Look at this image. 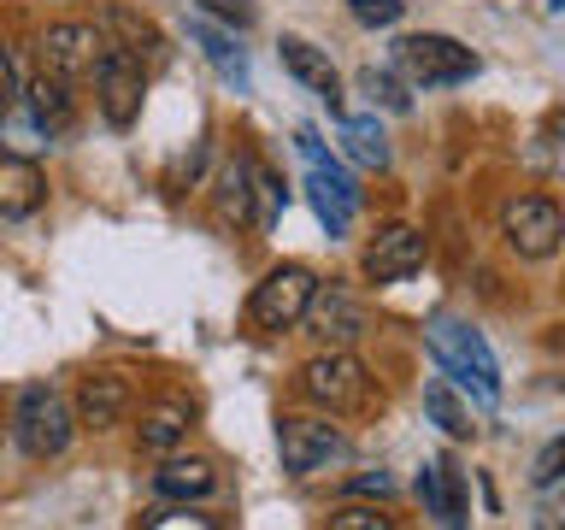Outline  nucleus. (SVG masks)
Here are the masks:
<instances>
[{
	"instance_id": "obj_6",
	"label": "nucleus",
	"mask_w": 565,
	"mask_h": 530,
	"mask_svg": "<svg viewBox=\"0 0 565 530\" xmlns=\"http://www.w3.org/2000/svg\"><path fill=\"white\" fill-rule=\"evenodd\" d=\"M501 236L519 259H547L565 242V212L547 194H512L501 206Z\"/></svg>"
},
{
	"instance_id": "obj_28",
	"label": "nucleus",
	"mask_w": 565,
	"mask_h": 530,
	"mask_svg": "<svg viewBox=\"0 0 565 530\" xmlns=\"http://www.w3.org/2000/svg\"><path fill=\"white\" fill-rule=\"evenodd\" d=\"M201 12H206V18H224V24H236V30H247V24L259 18L247 0H201Z\"/></svg>"
},
{
	"instance_id": "obj_7",
	"label": "nucleus",
	"mask_w": 565,
	"mask_h": 530,
	"mask_svg": "<svg viewBox=\"0 0 565 530\" xmlns=\"http://www.w3.org/2000/svg\"><path fill=\"white\" fill-rule=\"evenodd\" d=\"M300 159H307V189H312V212L330 224V236H348L353 224V206H360V189H353V177L335 166V159L318 148L312 130H300Z\"/></svg>"
},
{
	"instance_id": "obj_11",
	"label": "nucleus",
	"mask_w": 565,
	"mask_h": 530,
	"mask_svg": "<svg viewBox=\"0 0 565 530\" xmlns=\"http://www.w3.org/2000/svg\"><path fill=\"white\" fill-rule=\"evenodd\" d=\"M113 47L100 35V24H47L42 35V71L53 77H83V71L100 65V53Z\"/></svg>"
},
{
	"instance_id": "obj_14",
	"label": "nucleus",
	"mask_w": 565,
	"mask_h": 530,
	"mask_svg": "<svg viewBox=\"0 0 565 530\" xmlns=\"http://www.w3.org/2000/svg\"><path fill=\"white\" fill-rule=\"evenodd\" d=\"M77 424H88V431H113V424L130 413V383L118 378V371H95V378L77 383Z\"/></svg>"
},
{
	"instance_id": "obj_4",
	"label": "nucleus",
	"mask_w": 565,
	"mask_h": 530,
	"mask_svg": "<svg viewBox=\"0 0 565 530\" xmlns=\"http://www.w3.org/2000/svg\"><path fill=\"white\" fill-rule=\"evenodd\" d=\"M300 395L312 406H324V413H353V406L371 401V378L348 348H330V353H312L300 365Z\"/></svg>"
},
{
	"instance_id": "obj_9",
	"label": "nucleus",
	"mask_w": 565,
	"mask_h": 530,
	"mask_svg": "<svg viewBox=\"0 0 565 530\" xmlns=\"http://www.w3.org/2000/svg\"><path fill=\"white\" fill-rule=\"evenodd\" d=\"M141 95H148V65H141L130 47H106L100 65H95L100 118L113 124V130H130V124L141 118Z\"/></svg>"
},
{
	"instance_id": "obj_23",
	"label": "nucleus",
	"mask_w": 565,
	"mask_h": 530,
	"mask_svg": "<svg viewBox=\"0 0 565 530\" xmlns=\"http://www.w3.org/2000/svg\"><path fill=\"white\" fill-rule=\"evenodd\" d=\"M360 88H365V95L383 106V113H406V106H413V95H406V83H395V77H388V71H377V65L360 71Z\"/></svg>"
},
{
	"instance_id": "obj_25",
	"label": "nucleus",
	"mask_w": 565,
	"mask_h": 530,
	"mask_svg": "<svg viewBox=\"0 0 565 530\" xmlns=\"http://www.w3.org/2000/svg\"><path fill=\"white\" fill-rule=\"evenodd\" d=\"M436 477H441V495H448V530H459V524H466V471L441 454L436 459Z\"/></svg>"
},
{
	"instance_id": "obj_12",
	"label": "nucleus",
	"mask_w": 565,
	"mask_h": 530,
	"mask_svg": "<svg viewBox=\"0 0 565 530\" xmlns=\"http://www.w3.org/2000/svg\"><path fill=\"white\" fill-rule=\"evenodd\" d=\"M307 330H312L324 348H353V342L365 336V307H360L348 289H335V283H318V289H312V307H307Z\"/></svg>"
},
{
	"instance_id": "obj_33",
	"label": "nucleus",
	"mask_w": 565,
	"mask_h": 530,
	"mask_svg": "<svg viewBox=\"0 0 565 530\" xmlns=\"http://www.w3.org/2000/svg\"><path fill=\"white\" fill-rule=\"evenodd\" d=\"M542 530H565V507H547L542 512Z\"/></svg>"
},
{
	"instance_id": "obj_10",
	"label": "nucleus",
	"mask_w": 565,
	"mask_h": 530,
	"mask_svg": "<svg viewBox=\"0 0 565 530\" xmlns=\"http://www.w3.org/2000/svg\"><path fill=\"white\" fill-rule=\"evenodd\" d=\"M424 254H430V242H424V230H413V224H388V230H377V236L365 242V277L371 283H406L424 265Z\"/></svg>"
},
{
	"instance_id": "obj_30",
	"label": "nucleus",
	"mask_w": 565,
	"mask_h": 530,
	"mask_svg": "<svg viewBox=\"0 0 565 530\" xmlns=\"http://www.w3.org/2000/svg\"><path fill=\"white\" fill-rule=\"evenodd\" d=\"M12 100H18V71H12V53L0 47V113H7Z\"/></svg>"
},
{
	"instance_id": "obj_17",
	"label": "nucleus",
	"mask_w": 565,
	"mask_h": 530,
	"mask_svg": "<svg viewBox=\"0 0 565 530\" xmlns=\"http://www.w3.org/2000/svg\"><path fill=\"white\" fill-rule=\"evenodd\" d=\"M71 113H77V100H71V77H53V71H42V77L30 83V118L42 124L47 136H60Z\"/></svg>"
},
{
	"instance_id": "obj_5",
	"label": "nucleus",
	"mask_w": 565,
	"mask_h": 530,
	"mask_svg": "<svg viewBox=\"0 0 565 530\" xmlns=\"http://www.w3.org/2000/svg\"><path fill=\"white\" fill-rule=\"evenodd\" d=\"M312 289H318V277L307 272V265H277V272H265L254 283V295H247V318H254L259 330H289L307 318L312 307Z\"/></svg>"
},
{
	"instance_id": "obj_19",
	"label": "nucleus",
	"mask_w": 565,
	"mask_h": 530,
	"mask_svg": "<svg viewBox=\"0 0 565 530\" xmlns=\"http://www.w3.org/2000/svg\"><path fill=\"white\" fill-rule=\"evenodd\" d=\"M194 42H201V53L212 65H218V77L230 83V88H247V53L236 47V35H224V30H212L206 18H194Z\"/></svg>"
},
{
	"instance_id": "obj_13",
	"label": "nucleus",
	"mask_w": 565,
	"mask_h": 530,
	"mask_svg": "<svg viewBox=\"0 0 565 530\" xmlns=\"http://www.w3.org/2000/svg\"><path fill=\"white\" fill-rule=\"evenodd\" d=\"M282 71H289L295 83H307L318 100L330 106V113H342V77H335V65H330V53L324 47H312V42H300V35H282Z\"/></svg>"
},
{
	"instance_id": "obj_24",
	"label": "nucleus",
	"mask_w": 565,
	"mask_h": 530,
	"mask_svg": "<svg viewBox=\"0 0 565 530\" xmlns=\"http://www.w3.org/2000/svg\"><path fill=\"white\" fill-rule=\"evenodd\" d=\"M324 530H395V519H388L383 507L348 501V507H335V512H330V524H324Z\"/></svg>"
},
{
	"instance_id": "obj_8",
	"label": "nucleus",
	"mask_w": 565,
	"mask_h": 530,
	"mask_svg": "<svg viewBox=\"0 0 565 530\" xmlns=\"http://www.w3.org/2000/svg\"><path fill=\"white\" fill-rule=\"evenodd\" d=\"M395 60H401V71H406L418 88H448V83L477 77V53L459 47L454 35H430V30L395 42Z\"/></svg>"
},
{
	"instance_id": "obj_21",
	"label": "nucleus",
	"mask_w": 565,
	"mask_h": 530,
	"mask_svg": "<svg viewBox=\"0 0 565 530\" xmlns=\"http://www.w3.org/2000/svg\"><path fill=\"white\" fill-rule=\"evenodd\" d=\"M424 413H430L454 442H471V436H477V424H471V413H466V401H459L448 383H430V389H424Z\"/></svg>"
},
{
	"instance_id": "obj_31",
	"label": "nucleus",
	"mask_w": 565,
	"mask_h": 530,
	"mask_svg": "<svg viewBox=\"0 0 565 530\" xmlns=\"http://www.w3.org/2000/svg\"><path fill=\"white\" fill-rule=\"evenodd\" d=\"M388 489H395V477H388V471H371V477L353 484V495H388Z\"/></svg>"
},
{
	"instance_id": "obj_1",
	"label": "nucleus",
	"mask_w": 565,
	"mask_h": 530,
	"mask_svg": "<svg viewBox=\"0 0 565 530\" xmlns=\"http://www.w3.org/2000/svg\"><path fill=\"white\" fill-rule=\"evenodd\" d=\"M12 436L30 459H60L77 436V413L53 383H24L12 401Z\"/></svg>"
},
{
	"instance_id": "obj_20",
	"label": "nucleus",
	"mask_w": 565,
	"mask_h": 530,
	"mask_svg": "<svg viewBox=\"0 0 565 530\" xmlns=\"http://www.w3.org/2000/svg\"><path fill=\"white\" fill-rule=\"evenodd\" d=\"M218 219L224 224H247L254 219V159H236L218 177Z\"/></svg>"
},
{
	"instance_id": "obj_29",
	"label": "nucleus",
	"mask_w": 565,
	"mask_h": 530,
	"mask_svg": "<svg viewBox=\"0 0 565 530\" xmlns=\"http://www.w3.org/2000/svg\"><path fill=\"white\" fill-rule=\"evenodd\" d=\"M559 477H565V436L536 454V484H559Z\"/></svg>"
},
{
	"instance_id": "obj_27",
	"label": "nucleus",
	"mask_w": 565,
	"mask_h": 530,
	"mask_svg": "<svg viewBox=\"0 0 565 530\" xmlns=\"http://www.w3.org/2000/svg\"><path fill=\"white\" fill-rule=\"evenodd\" d=\"M254 194H259V224H277V212H282V183H277L271 171L254 166Z\"/></svg>"
},
{
	"instance_id": "obj_32",
	"label": "nucleus",
	"mask_w": 565,
	"mask_h": 530,
	"mask_svg": "<svg viewBox=\"0 0 565 530\" xmlns=\"http://www.w3.org/2000/svg\"><path fill=\"white\" fill-rule=\"evenodd\" d=\"M547 353H554V360H565V325L547 330Z\"/></svg>"
},
{
	"instance_id": "obj_16",
	"label": "nucleus",
	"mask_w": 565,
	"mask_h": 530,
	"mask_svg": "<svg viewBox=\"0 0 565 530\" xmlns=\"http://www.w3.org/2000/svg\"><path fill=\"white\" fill-rule=\"evenodd\" d=\"M153 489L171 495V501H206L218 489V466L201 454H166V466L153 471Z\"/></svg>"
},
{
	"instance_id": "obj_26",
	"label": "nucleus",
	"mask_w": 565,
	"mask_h": 530,
	"mask_svg": "<svg viewBox=\"0 0 565 530\" xmlns=\"http://www.w3.org/2000/svg\"><path fill=\"white\" fill-rule=\"evenodd\" d=\"M348 12L360 18L365 30H388V24H401L406 0H348Z\"/></svg>"
},
{
	"instance_id": "obj_3",
	"label": "nucleus",
	"mask_w": 565,
	"mask_h": 530,
	"mask_svg": "<svg viewBox=\"0 0 565 530\" xmlns=\"http://www.w3.org/2000/svg\"><path fill=\"white\" fill-rule=\"evenodd\" d=\"M430 348H436V360L448 365L466 389H477L483 401H501V365H494L489 342H483V336H477L471 325L436 318V325H430Z\"/></svg>"
},
{
	"instance_id": "obj_22",
	"label": "nucleus",
	"mask_w": 565,
	"mask_h": 530,
	"mask_svg": "<svg viewBox=\"0 0 565 530\" xmlns=\"http://www.w3.org/2000/svg\"><path fill=\"white\" fill-rule=\"evenodd\" d=\"M342 136H348V148L360 166H388V136L377 130V118H342Z\"/></svg>"
},
{
	"instance_id": "obj_15",
	"label": "nucleus",
	"mask_w": 565,
	"mask_h": 530,
	"mask_svg": "<svg viewBox=\"0 0 565 530\" xmlns=\"http://www.w3.org/2000/svg\"><path fill=\"white\" fill-rule=\"evenodd\" d=\"M47 201V177L24 153H0V219H30Z\"/></svg>"
},
{
	"instance_id": "obj_18",
	"label": "nucleus",
	"mask_w": 565,
	"mask_h": 530,
	"mask_svg": "<svg viewBox=\"0 0 565 530\" xmlns=\"http://www.w3.org/2000/svg\"><path fill=\"white\" fill-rule=\"evenodd\" d=\"M136 431H141V448H148V454H177V448H183V436H189V406L183 401H159Z\"/></svg>"
},
{
	"instance_id": "obj_2",
	"label": "nucleus",
	"mask_w": 565,
	"mask_h": 530,
	"mask_svg": "<svg viewBox=\"0 0 565 530\" xmlns=\"http://www.w3.org/2000/svg\"><path fill=\"white\" fill-rule=\"evenodd\" d=\"M277 454L289 477H318L335 459H348V436L330 424V413H289L277 424Z\"/></svg>"
}]
</instances>
